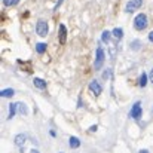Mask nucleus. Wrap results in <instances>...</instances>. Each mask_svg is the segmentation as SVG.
I'll return each mask as SVG.
<instances>
[{"mask_svg":"<svg viewBox=\"0 0 153 153\" xmlns=\"http://www.w3.org/2000/svg\"><path fill=\"white\" fill-rule=\"evenodd\" d=\"M134 27H135V30H138V31L144 30V28L147 27V15L138 13V15L135 16V19H134Z\"/></svg>","mask_w":153,"mask_h":153,"instance_id":"f257e3e1","label":"nucleus"},{"mask_svg":"<svg viewBox=\"0 0 153 153\" xmlns=\"http://www.w3.org/2000/svg\"><path fill=\"white\" fill-rule=\"evenodd\" d=\"M48 30H49V27H48V22H46V21H43V19L37 21V24H36V33H37L39 36L45 37V36L48 34Z\"/></svg>","mask_w":153,"mask_h":153,"instance_id":"7ed1b4c3","label":"nucleus"},{"mask_svg":"<svg viewBox=\"0 0 153 153\" xmlns=\"http://www.w3.org/2000/svg\"><path fill=\"white\" fill-rule=\"evenodd\" d=\"M13 94H15V91L10 89V88H6V89H3V91L0 92V95H1L3 98H10V97H13Z\"/></svg>","mask_w":153,"mask_h":153,"instance_id":"f8f14e48","label":"nucleus"},{"mask_svg":"<svg viewBox=\"0 0 153 153\" xmlns=\"http://www.w3.org/2000/svg\"><path fill=\"white\" fill-rule=\"evenodd\" d=\"M104 61H105L104 49H102V48H97V51H95V62H94V67H95L97 70H100L102 67V64H104Z\"/></svg>","mask_w":153,"mask_h":153,"instance_id":"f03ea898","label":"nucleus"},{"mask_svg":"<svg viewBox=\"0 0 153 153\" xmlns=\"http://www.w3.org/2000/svg\"><path fill=\"white\" fill-rule=\"evenodd\" d=\"M16 104H18V113L25 116V114L28 113V108H27V105H25L24 102H16Z\"/></svg>","mask_w":153,"mask_h":153,"instance_id":"ddd939ff","label":"nucleus"},{"mask_svg":"<svg viewBox=\"0 0 153 153\" xmlns=\"http://www.w3.org/2000/svg\"><path fill=\"white\" fill-rule=\"evenodd\" d=\"M110 74H111V70H105V71H104V74H102V77H104V79H108V77H110Z\"/></svg>","mask_w":153,"mask_h":153,"instance_id":"aec40b11","label":"nucleus"},{"mask_svg":"<svg viewBox=\"0 0 153 153\" xmlns=\"http://www.w3.org/2000/svg\"><path fill=\"white\" fill-rule=\"evenodd\" d=\"M101 40L104 42V43H110V40H111V33L110 31H102V34H101Z\"/></svg>","mask_w":153,"mask_h":153,"instance_id":"4468645a","label":"nucleus"},{"mask_svg":"<svg viewBox=\"0 0 153 153\" xmlns=\"http://www.w3.org/2000/svg\"><path fill=\"white\" fill-rule=\"evenodd\" d=\"M89 129H91V131H97V126H95V125H92V126H91Z\"/></svg>","mask_w":153,"mask_h":153,"instance_id":"5701e85b","label":"nucleus"},{"mask_svg":"<svg viewBox=\"0 0 153 153\" xmlns=\"http://www.w3.org/2000/svg\"><path fill=\"white\" fill-rule=\"evenodd\" d=\"M113 36H114L116 39H120V37L123 36V30H122V28H114V30H113Z\"/></svg>","mask_w":153,"mask_h":153,"instance_id":"dca6fc26","label":"nucleus"},{"mask_svg":"<svg viewBox=\"0 0 153 153\" xmlns=\"http://www.w3.org/2000/svg\"><path fill=\"white\" fill-rule=\"evenodd\" d=\"M13 141H15V144H16V146H19V147H21V146L27 141V135H25V134H18V135L15 137V140H13Z\"/></svg>","mask_w":153,"mask_h":153,"instance_id":"1a4fd4ad","label":"nucleus"},{"mask_svg":"<svg viewBox=\"0 0 153 153\" xmlns=\"http://www.w3.org/2000/svg\"><path fill=\"white\" fill-rule=\"evenodd\" d=\"M141 102L137 101L134 105H132V108H131V113H129V116L132 117V119H140L141 117Z\"/></svg>","mask_w":153,"mask_h":153,"instance_id":"39448f33","label":"nucleus"},{"mask_svg":"<svg viewBox=\"0 0 153 153\" xmlns=\"http://www.w3.org/2000/svg\"><path fill=\"white\" fill-rule=\"evenodd\" d=\"M89 91H91L94 95H100V94L102 92V88L97 80H92V82L89 83Z\"/></svg>","mask_w":153,"mask_h":153,"instance_id":"0eeeda50","label":"nucleus"},{"mask_svg":"<svg viewBox=\"0 0 153 153\" xmlns=\"http://www.w3.org/2000/svg\"><path fill=\"white\" fill-rule=\"evenodd\" d=\"M16 113H18V104L16 102H10L9 104V116H7V119H12Z\"/></svg>","mask_w":153,"mask_h":153,"instance_id":"6e6552de","label":"nucleus"},{"mask_svg":"<svg viewBox=\"0 0 153 153\" xmlns=\"http://www.w3.org/2000/svg\"><path fill=\"white\" fill-rule=\"evenodd\" d=\"M149 77H150V82L153 83V68H152V71H150V74H149Z\"/></svg>","mask_w":153,"mask_h":153,"instance_id":"4be33fe9","label":"nucleus"},{"mask_svg":"<svg viewBox=\"0 0 153 153\" xmlns=\"http://www.w3.org/2000/svg\"><path fill=\"white\" fill-rule=\"evenodd\" d=\"M141 4H143V0H129V1L126 3V6H125V10H126L128 13L135 12L137 9L141 7Z\"/></svg>","mask_w":153,"mask_h":153,"instance_id":"20e7f679","label":"nucleus"},{"mask_svg":"<svg viewBox=\"0 0 153 153\" xmlns=\"http://www.w3.org/2000/svg\"><path fill=\"white\" fill-rule=\"evenodd\" d=\"M149 40L153 43V31H150V33H149Z\"/></svg>","mask_w":153,"mask_h":153,"instance_id":"412c9836","label":"nucleus"},{"mask_svg":"<svg viewBox=\"0 0 153 153\" xmlns=\"http://www.w3.org/2000/svg\"><path fill=\"white\" fill-rule=\"evenodd\" d=\"M3 3H4L6 6H13V4L19 3V0H3Z\"/></svg>","mask_w":153,"mask_h":153,"instance_id":"6ab92c4d","label":"nucleus"},{"mask_svg":"<svg viewBox=\"0 0 153 153\" xmlns=\"http://www.w3.org/2000/svg\"><path fill=\"white\" fill-rule=\"evenodd\" d=\"M33 83H34V86H36V88H39V89H45V88H46V82H45L43 79H39V77H34V80H33Z\"/></svg>","mask_w":153,"mask_h":153,"instance_id":"9d476101","label":"nucleus"},{"mask_svg":"<svg viewBox=\"0 0 153 153\" xmlns=\"http://www.w3.org/2000/svg\"><path fill=\"white\" fill-rule=\"evenodd\" d=\"M30 153H40V152H39V150H36V149H33V150H31Z\"/></svg>","mask_w":153,"mask_h":153,"instance_id":"393cba45","label":"nucleus"},{"mask_svg":"<svg viewBox=\"0 0 153 153\" xmlns=\"http://www.w3.org/2000/svg\"><path fill=\"white\" fill-rule=\"evenodd\" d=\"M140 153H149V150H146V149H143V150H140Z\"/></svg>","mask_w":153,"mask_h":153,"instance_id":"b1692460","label":"nucleus"},{"mask_svg":"<svg viewBox=\"0 0 153 153\" xmlns=\"http://www.w3.org/2000/svg\"><path fill=\"white\" fill-rule=\"evenodd\" d=\"M36 51L39 52V53H43V52L46 51V43H37L36 45Z\"/></svg>","mask_w":153,"mask_h":153,"instance_id":"f3484780","label":"nucleus"},{"mask_svg":"<svg viewBox=\"0 0 153 153\" xmlns=\"http://www.w3.org/2000/svg\"><path fill=\"white\" fill-rule=\"evenodd\" d=\"M58 39H59V43L64 45L65 40H67V28L64 24H59V28H58Z\"/></svg>","mask_w":153,"mask_h":153,"instance_id":"423d86ee","label":"nucleus"},{"mask_svg":"<svg viewBox=\"0 0 153 153\" xmlns=\"http://www.w3.org/2000/svg\"><path fill=\"white\" fill-rule=\"evenodd\" d=\"M146 83H147V74H146V73H141L140 80H138V86L144 88V86H146Z\"/></svg>","mask_w":153,"mask_h":153,"instance_id":"2eb2a0df","label":"nucleus"},{"mask_svg":"<svg viewBox=\"0 0 153 153\" xmlns=\"http://www.w3.org/2000/svg\"><path fill=\"white\" fill-rule=\"evenodd\" d=\"M131 49H132V51H138V49H140V42H138V40L132 42V43H131Z\"/></svg>","mask_w":153,"mask_h":153,"instance_id":"a211bd4d","label":"nucleus"},{"mask_svg":"<svg viewBox=\"0 0 153 153\" xmlns=\"http://www.w3.org/2000/svg\"><path fill=\"white\" fill-rule=\"evenodd\" d=\"M68 144H70L71 149H77V147H80V140H79L77 137H70Z\"/></svg>","mask_w":153,"mask_h":153,"instance_id":"9b49d317","label":"nucleus"},{"mask_svg":"<svg viewBox=\"0 0 153 153\" xmlns=\"http://www.w3.org/2000/svg\"><path fill=\"white\" fill-rule=\"evenodd\" d=\"M61 153H62V152H61Z\"/></svg>","mask_w":153,"mask_h":153,"instance_id":"a878e982","label":"nucleus"}]
</instances>
